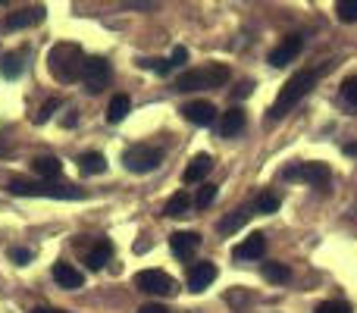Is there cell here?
I'll return each mask as SVG.
<instances>
[{"instance_id": "cell-37", "label": "cell", "mask_w": 357, "mask_h": 313, "mask_svg": "<svg viewBox=\"0 0 357 313\" xmlns=\"http://www.w3.org/2000/svg\"><path fill=\"white\" fill-rule=\"evenodd\" d=\"M31 313H66V310H54V307H35Z\"/></svg>"}, {"instance_id": "cell-32", "label": "cell", "mask_w": 357, "mask_h": 313, "mask_svg": "<svg viewBox=\"0 0 357 313\" xmlns=\"http://www.w3.org/2000/svg\"><path fill=\"white\" fill-rule=\"evenodd\" d=\"M6 254H10V260H13V264H19V266H25V264L31 260V251H29V247H10Z\"/></svg>"}, {"instance_id": "cell-30", "label": "cell", "mask_w": 357, "mask_h": 313, "mask_svg": "<svg viewBox=\"0 0 357 313\" xmlns=\"http://www.w3.org/2000/svg\"><path fill=\"white\" fill-rule=\"evenodd\" d=\"M342 98H345L351 107H357V75L345 79V85H342Z\"/></svg>"}, {"instance_id": "cell-25", "label": "cell", "mask_w": 357, "mask_h": 313, "mask_svg": "<svg viewBox=\"0 0 357 313\" xmlns=\"http://www.w3.org/2000/svg\"><path fill=\"white\" fill-rule=\"evenodd\" d=\"M260 273H264V279H270V282H279V285L291 279V270L285 264H264V270H260Z\"/></svg>"}, {"instance_id": "cell-1", "label": "cell", "mask_w": 357, "mask_h": 313, "mask_svg": "<svg viewBox=\"0 0 357 313\" xmlns=\"http://www.w3.org/2000/svg\"><path fill=\"white\" fill-rule=\"evenodd\" d=\"M317 79H320V72L317 69H301V72H295L289 82H285V88L279 91L276 104L270 107V113H266V123H276V119H282L285 113L291 110V107L298 104V100H304L310 91H314Z\"/></svg>"}, {"instance_id": "cell-16", "label": "cell", "mask_w": 357, "mask_h": 313, "mask_svg": "<svg viewBox=\"0 0 357 313\" xmlns=\"http://www.w3.org/2000/svg\"><path fill=\"white\" fill-rule=\"evenodd\" d=\"M213 169V157L210 154H197L195 160H191L188 166H185V172H182V182L185 185H195V182H201L207 172Z\"/></svg>"}, {"instance_id": "cell-11", "label": "cell", "mask_w": 357, "mask_h": 313, "mask_svg": "<svg viewBox=\"0 0 357 313\" xmlns=\"http://www.w3.org/2000/svg\"><path fill=\"white\" fill-rule=\"evenodd\" d=\"M182 116L195 125H213L216 119V107L210 100H195V104H185L182 107Z\"/></svg>"}, {"instance_id": "cell-6", "label": "cell", "mask_w": 357, "mask_h": 313, "mask_svg": "<svg viewBox=\"0 0 357 313\" xmlns=\"http://www.w3.org/2000/svg\"><path fill=\"white\" fill-rule=\"evenodd\" d=\"M282 178H289V182H304V185H317V188H323V185L333 178V172H329L326 163H291L282 169Z\"/></svg>"}, {"instance_id": "cell-31", "label": "cell", "mask_w": 357, "mask_h": 313, "mask_svg": "<svg viewBox=\"0 0 357 313\" xmlns=\"http://www.w3.org/2000/svg\"><path fill=\"white\" fill-rule=\"evenodd\" d=\"M142 66L144 69H151V72H157V75H169V60H142Z\"/></svg>"}, {"instance_id": "cell-7", "label": "cell", "mask_w": 357, "mask_h": 313, "mask_svg": "<svg viewBox=\"0 0 357 313\" xmlns=\"http://www.w3.org/2000/svg\"><path fill=\"white\" fill-rule=\"evenodd\" d=\"M82 85L88 94H100L110 85V63L104 56H85V66H82Z\"/></svg>"}, {"instance_id": "cell-18", "label": "cell", "mask_w": 357, "mask_h": 313, "mask_svg": "<svg viewBox=\"0 0 357 313\" xmlns=\"http://www.w3.org/2000/svg\"><path fill=\"white\" fill-rule=\"evenodd\" d=\"M31 172L41 176V182H54L63 172V163L56 157H31Z\"/></svg>"}, {"instance_id": "cell-27", "label": "cell", "mask_w": 357, "mask_h": 313, "mask_svg": "<svg viewBox=\"0 0 357 313\" xmlns=\"http://www.w3.org/2000/svg\"><path fill=\"white\" fill-rule=\"evenodd\" d=\"M213 201H216V185H201V191H197V197H195V207L207 210Z\"/></svg>"}, {"instance_id": "cell-4", "label": "cell", "mask_w": 357, "mask_h": 313, "mask_svg": "<svg viewBox=\"0 0 357 313\" xmlns=\"http://www.w3.org/2000/svg\"><path fill=\"white\" fill-rule=\"evenodd\" d=\"M229 82V69L222 63H210V66H197L188 69L176 79V91H213V88H222Z\"/></svg>"}, {"instance_id": "cell-34", "label": "cell", "mask_w": 357, "mask_h": 313, "mask_svg": "<svg viewBox=\"0 0 357 313\" xmlns=\"http://www.w3.org/2000/svg\"><path fill=\"white\" fill-rule=\"evenodd\" d=\"M185 63H188V50H185V47H176L173 50V56H169V66H185Z\"/></svg>"}, {"instance_id": "cell-21", "label": "cell", "mask_w": 357, "mask_h": 313, "mask_svg": "<svg viewBox=\"0 0 357 313\" xmlns=\"http://www.w3.org/2000/svg\"><path fill=\"white\" fill-rule=\"evenodd\" d=\"M129 110H132V100H129V94H113L110 98V107H107V123H123L126 116H129Z\"/></svg>"}, {"instance_id": "cell-13", "label": "cell", "mask_w": 357, "mask_h": 313, "mask_svg": "<svg viewBox=\"0 0 357 313\" xmlns=\"http://www.w3.org/2000/svg\"><path fill=\"white\" fill-rule=\"evenodd\" d=\"M169 247H173V254L178 260H188L191 254L201 247V235L197 232H176V235H169Z\"/></svg>"}, {"instance_id": "cell-15", "label": "cell", "mask_w": 357, "mask_h": 313, "mask_svg": "<svg viewBox=\"0 0 357 313\" xmlns=\"http://www.w3.org/2000/svg\"><path fill=\"white\" fill-rule=\"evenodd\" d=\"M41 19H44V6H22V10L10 13V19H6V29L19 31V29H29V25L41 22Z\"/></svg>"}, {"instance_id": "cell-2", "label": "cell", "mask_w": 357, "mask_h": 313, "mask_svg": "<svg viewBox=\"0 0 357 313\" xmlns=\"http://www.w3.org/2000/svg\"><path fill=\"white\" fill-rule=\"evenodd\" d=\"M82 66H85V54H82L79 44L73 41H60L50 47L47 54V69L56 82L63 85H73L75 79H82Z\"/></svg>"}, {"instance_id": "cell-29", "label": "cell", "mask_w": 357, "mask_h": 313, "mask_svg": "<svg viewBox=\"0 0 357 313\" xmlns=\"http://www.w3.org/2000/svg\"><path fill=\"white\" fill-rule=\"evenodd\" d=\"M56 110H60V98H50V100H47V104H44V107H41V110H38L35 123H38V125H44V123H47V119H50V116H54V113H56Z\"/></svg>"}, {"instance_id": "cell-35", "label": "cell", "mask_w": 357, "mask_h": 313, "mask_svg": "<svg viewBox=\"0 0 357 313\" xmlns=\"http://www.w3.org/2000/svg\"><path fill=\"white\" fill-rule=\"evenodd\" d=\"M251 91H254V82H241V85L232 91V98H235V100H238V98H248Z\"/></svg>"}, {"instance_id": "cell-26", "label": "cell", "mask_w": 357, "mask_h": 313, "mask_svg": "<svg viewBox=\"0 0 357 313\" xmlns=\"http://www.w3.org/2000/svg\"><path fill=\"white\" fill-rule=\"evenodd\" d=\"M254 210H257V213H276V210H279V194L264 191V194L254 201Z\"/></svg>"}, {"instance_id": "cell-33", "label": "cell", "mask_w": 357, "mask_h": 313, "mask_svg": "<svg viewBox=\"0 0 357 313\" xmlns=\"http://www.w3.org/2000/svg\"><path fill=\"white\" fill-rule=\"evenodd\" d=\"M314 313H351V307L342 304V301H326V304H320Z\"/></svg>"}, {"instance_id": "cell-5", "label": "cell", "mask_w": 357, "mask_h": 313, "mask_svg": "<svg viewBox=\"0 0 357 313\" xmlns=\"http://www.w3.org/2000/svg\"><path fill=\"white\" fill-rule=\"evenodd\" d=\"M123 163H126L129 172L144 176V172H154L157 166L163 163V151L154 148V144H135V148H129L123 154Z\"/></svg>"}, {"instance_id": "cell-36", "label": "cell", "mask_w": 357, "mask_h": 313, "mask_svg": "<svg viewBox=\"0 0 357 313\" xmlns=\"http://www.w3.org/2000/svg\"><path fill=\"white\" fill-rule=\"evenodd\" d=\"M138 313H169V310L163 307V304H144V307L138 310Z\"/></svg>"}, {"instance_id": "cell-10", "label": "cell", "mask_w": 357, "mask_h": 313, "mask_svg": "<svg viewBox=\"0 0 357 313\" xmlns=\"http://www.w3.org/2000/svg\"><path fill=\"white\" fill-rule=\"evenodd\" d=\"M264 254H266V235H264V232L248 235L241 245L232 247V257H235V260H260Z\"/></svg>"}, {"instance_id": "cell-28", "label": "cell", "mask_w": 357, "mask_h": 313, "mask_svg": "<svg viewBox=\"0 0 357 313\" xmlns=\"http://www.w3.org/2000/svg\"><path fill=\"white\" fill-rule=\"evenodd\" d=\"M335 13H339L342 22H357V0H342Z\"/></svg>"}, {"instance_id": "cell-17", "label": "cell", "mask_w": 357, "mask_h": 313, "mask_svg": "<svg viewBox=\"0 0 357 313\" xmlns=\"http://www.w3.org/2000/svg\"><path fill=\"white\" fill-rule=\"evenodd\" d=\"M238 132H245V110H241V107H232V110H226L220 119V135L235 138Z\"/></svg>"}, {"instance_id": "cell-22", "label": "cell", "mask_w": 357, "mask_h": 313, "mask_svg": "<svg viewBox=\"0 0 357 313\" xmlns=\"http://www.w3.org/2000/svg\"><path fill=\"white\" fill-rule=\"evenodd\" d=\"M79 169L85 172V176H100V172L107 169V160H104V154H98V151H88V154L79 157Z\"/></svg>"}, {"instance_id": "cell-3", "label": "cell", "mask_w": 357, "mask_h": 313, "mask_svg": "<svg viewBox=\"0 0 357 313\" xmlns=\"http://www.w3.org/2000/svg\"><path fill=\"white\" fill-rule=\"evenodd\" d=\"M6 191L19 197H54V201H79L85 191L75 185H56V182H29V178H10Z\"/></svg>"}, {"instance_id": "cell-23", "label": "cell", "mask_w": 357, "mask_h": 313, "mask_svg": "<svg viewBox=\"0 0 357 313\" xmlns=\"http://www.w3.org/2000/svg\"><path fill=\"white\" fill-rule=\"evenodd\" d=\"M25 50H16V54H6L3 56V66H0V72H3V79H19L25 69Z\"/></svg>"}, {"instance_id": "cell-20", "label": "cell", "mask_w": 357, "mask_h": 313, "mask_svg": "<svg viewBox=\"0 0 357 313\" xmlns=\"http://www.w3.org/2000/svg\"><path fill=\"white\" fill-rule=\"evenodd\" d=\"M251 216H254V207H238V210H232L229 216H222L220 226H216V229H220L222 235H232V232H238V229L245 226V222L251 220Z\"/></svg>"}, {"instance_id": "cell-12", "label": "cell", "mask_w": 357, "mask_h": 313, "mask_svg": "<svg viewBox=\"0 0 357 313\" xmlns=\"http://www.w3.org/2000/svg\"><path fill=\"white\" fill-rule=\"evenodd\" d=\"M216 279V264H210V260H201V264H195L188 270V289L191 291H204L210 289V282Z\"/></svg>"}, {"instance_id": "cell-19", "label": "cell", "mask_w": 357, "mask_h": 313, "mask_svg": "<svg viewBox=\"0 0 357 313\" xmlns=\"http://www.w3.org/2000/svg\"><path fill=\"white\" fill-rule=\"evenodd\" d=\"M110 257H113V245L107 238H100L98 245L91 247V251H88V257H85V264H88V270H104L107 264H110Z\"/></svg>"}, {"instance_id": "cell-8", "label": "cell", "mask_w": 357, "mask_h": 313, "mask_svg": "<svg viewBox=\"0 0 357 313\" xmlns=\"http://www.w3.org/2000/svg\"><path fill=\"white\" fill-rule=\"evenodd\" d=\"M135 285H138L142 291H148V295H160V298L176 295L173 276H167L163 270H142V273L135 276Z\"/></svg>"}, {"instance_id": "cell-24", "label": "cell", "mask_w": 357, "mask_h": 313, "mask_svg": "<svg viewBox=\"0 0 357 313\" xmlns=\"http://www.w3.org/2000/svg\"><path fill=\"white\" fill-rule=\"evenodd\" d=\"M188 210H191V197H188V191H178V194H173L167 201V216H188Z\"/></svg>"}, {"instance_id": "cell-9", "label": "cell", "mask_w": 357, "mask_h": 313, "mask_svg": "<svg viewBox=\"0 0 357 313\" xmlns=\"http://www.w3.org/2000/svg\"><path fill=\"white\" fill-rule=\"evenodd\" d=\"M301 47H304V38H301V35H285L282 41H279L276 47L270 50V63H273L276 69L289 66V63H295V56L301 54Z\"/></svg>"}, {"instance_id": "cell-14", "label": "cell", "mask_w": 357, "mask_h": 313, "mask_svg": "<svg viewBox=\"0 0 357 313\" xmlns=\"http://www.w3.org/2000/svg\"><path fill=\"white\" fill-rule=\"evenodd\" d=\"M50 273H54V282L60 285V289H66V291L82 289V282H85V276H82L73 264H54V270Z\"/></svg>"}]
</instances>
